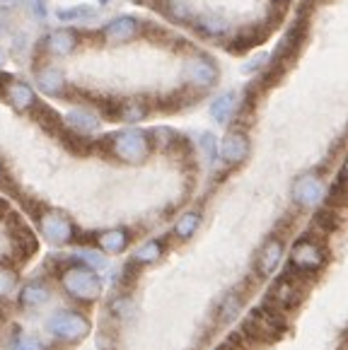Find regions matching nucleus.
I'll list each match as a JSON object with an SVG mask.
<instances>
[{
  "label": "nucleus",
  "instance_id": "obj_9",
  "mask_svg": "<svg viewBox=\"0 0 348 350\" xmlns=\"http://www.w3.org/2000/svg\"><path fill=\"white\" fill-rule=\"evenodd\" d=\"M327 196V184L322 181V176L317 172H305V174L295 176L290 186V198L297 208H305V211H312L319 208Z\"/></svg>",
  "mask_w": 348,
  "mask_h": 350
},
{
  "label": "nucleus",
  "instance_id": "obj_25",
  "mask_svg": "<svg viewBox=\"0 0 348 350\" xmlns=\"http://www.w3.org/2000/svg\"><path fill=\"white\" fill-rule=\"evenodd\" d=\"M71 258H73V261L85 263V266H90L92 271H97V273H102V271H107V268H109L107 254L99 252V249H77Z\"/></svg>",
  "mask_w": 348,
  "mask_h": 350
},
{
  "label": "nucleus",
  "instance_id": "obj_26",
  "mask_svg": "<svg viewBox=\"0 0 348 350\" xmlns=\"http://www.w3.org/2000/svg\"><path fill=\"white\" fill-rule=\"evenodd\" d=\"M97 15L92 5H68V8H58L56 10V17L58 22H85V20H92Z\"/></svg>",
  "mask_w": 348,
  "mask_h": 350
},
{
  "label": "nucleus",
  "instance_id": "obj_19",
  "mask_svg": "<svg viewBox=\"0 0 348 350\" xmlns=\"http://www.w3.org/2000/svg\"><path fill=\"white\" fill-rule=\"evenodd\" d=\"M237 102H240V97H237L235 90H227V92L218 94V97L210 102L208 111H210V119L215 121V124L221 126H227L232 121V116H235L237 111Z\"/></svg>",
  "mask_w": 348,
  "mask_h": 350
},
{
  "label": "nucleus",
  "instance_id": "obj_14",
  "mask_svg": "<svg viewBox=\"0 0 348 350\" xmlns=\"http://www.w3.org/2000/svg\"><path fill=\"white\" fill-rule=\"evenodd\" d=\"M51 299H53L51 285L41 278L27 280L20 288V293H17V304H20L22 309H41V307H47Z\"/></svg>",
  "mask_w": 348,
  "mask_h": 350
},
{
  "label": "nucleus",
  "instance_id": "obj_17",
  "mask_svg": "<svg viewBox=\"0 0 348 350\" xmlns=\"http://www.w3.org/2000/svg\"><path fill=\"white\" fill-rule=\"evenodd\" d=\"M95 244H97L99 252H104L107 256H119L128 249L131 244V232L126 227H109V230L97 232L95 237Z\"/></svg>",
  "mask_w": 348,
  "mask_h": 350
},
{
  "label": "nucleus",
  "instance_id": "obj_29",
  "mask_svg": "<svg viewBox=\"0 0 348 350\" xmlns=\"http://www.w3.org/2000/svg\"><path fill=\"white\" fill-rule=\"evenodd\" d=\"M150 140H153V148H158V150H172L174 145L179 143V135L174 133L172 129H153L150 131Z\"/></svg>",
  "mask_w": 348,
  "mask_h": 350
},
{
  "label": "nucleus",
  "instance_id": "obj_13",
  "mask_svg": "<svg viewBox=\"0 0 348 350\" xmlns=\"http://www.w3.org/2000/svg\"><path fill=\"white\" fill-rule=\"evenodd\" d=\"M140 20L134 15H119L102 27V39L109 44H126L140 34Z\"/></svg>",
  "mask_w": 348,
  "mask_h": 350
},
{
  "label": "nucleus",
  "instance_id": "obj_10",
  "mask_svg": "<svg viewBox=\"0 0 348 350\" xmlns=\"http://www.w3.org/2000/svg\"><path fill=\"white\" fill-rule=\"evenodd\" d=\"M283 256H286V244H283L281 237H269L266 242L261 244L259 252H256L254 258V271L261 280H269L271 275H276V271L281 268Z\"/></svg>",
  "mask_w": 348,
  "mask_h": 350
},
{
  "label": "nucleus",
  "instance_id": "obj_37",
  "mask_svg": "<svg viewBox=\"0 0 348 350\" xmlns=\"http://www.w3.org/2000/svg\"><path fill=\"white\" fill-rule=\"evenodd\" d=\"M97 3H99V5H102V8H104V5H112L114 0H97Z\"/></svg>",
  "mask_w": 348,
  "mask_h": 350
},
{
  "label": "nucleus",
  "instance_id": "obj_34",
  "mask_svg": "<svg viewBox=\"0 0 348 350\" xmlns=\"http://www.w3.org/2000/svg\"><path fill=\"white\" fill-rule=\"evenodd\" d=\"M27 44H29V34H27V31H17V34L12 36V53H25Z\"/></svg>",
  "mask_w": 348,
  "mask_h": 350
},
{
  "label": "nucleus",
  "instance_id": "obj_2",
  "mask_svg": "<svg viewBox=\"0 0 348 350\" xmlns=\"http://www.w3.org/2000/svg\"><path fill=\"white\" fill-rule=\"evenodd\" d=\"M104 143H107L109 154L123 165H143L153 152V140H150L148 131L143 129L116 131V133L107 135Z\"/></svg>",
  "mask_w": 348,
  "mask_h": 350
},
{
  "label": "nucleus",
  "instance_id": "obj_21",
  "mask_svg": "<svg viewBox=\"0 0 348 350\" xmlns=\"http://www.w3.org/2000/svg\"><path fill=\"white\" fill-rule=\"evenodd\" d=\"M199 227H201V213L186 211L177 217V222H174V227H172V234L179 239V242H189L196 232H199Z\"/></svg>",
  "mask_w": 348,
  "mask_h": 350
},
{
  "label": "nucleus",
  "instance_id": "obj_7",
  "mask_svg": "<svg viewBox=\"0 0 348 350\" xmlns=\"http://www.w3.org/2000/svg\"><path fill=\"white\" fill-rule=\"evenodd\" d=\"M36 225H39L41 237L47 239L51 247H68L75 242V222L58 208H44L36 215Z\"/></svg>",
  "mask_w": 348,
  "mask_h": 350
},
{
  "label": "nucleus",
  "instance_id": "obj_8",
  "mask_svg": "<svg viewBox=\"0 0 348 350\" xmlns=\"http://www.w3.org/2000/svg\"><path fill=\"white\" fill-rule=\"evenodd\" d=\"M184 80L194 92H206V90L215 88V83L221 80V70L215 66L213 58H208L206 53H191L184 61Z\"/></svg>",
  "mask_w": 348,
  "mask_h": 350
},
{
  "label": "nucleus",
  "instance_id": "obj_38",
  "mask_svg": "<svg viewBox=\"0 0 348 350\" xmlns=\"http://www.w3.org/2000/svg\"><path fill=\"white\" fill-rule=\"evenodd\" d=\"M3 63H5V53H3V49H0V68H3Z\"/></svg>",
  "mask_w": 348,
  "mask_h": 350
},
{
  "label": "nucleus",
  "instance_id": "obj_12",
  "mask_svg": "<svg viewBox=\"0 0 348 350\" xmlns=\"http://www.w3.org/2000/svg\"><path fill=\"white\" fill-rule=\"evenodd\" d=\"M251 150V140L249 135L242 129H230L225 133V138L221 140V160L227 167H237L247 160V154Z\"/></svg>",
  "mask_w": 348,
  "mask_h": 350
},
{
  "label": "nucleus",
  "instance_id": "obj_35",
  "mask_svg": "<svg viewBox=\"0 0 348 350\" xmlns=\"http://www.w3.org/2000/svg\"><path fill=\"white\" fill-rule=\"evenodd\" d=\"M17 3H20V0H0V12H10V10H15Z\"/></svg>",
  "mask_w": 348,
  "mask_h": 350
},
{
  "label": "nucleus",
  "instance_id": "obj_31",
  "mask_svg": "<svg viewBox=\"0 0 348 350\" xmlns=\"http://www.w3.org/2000/svg\"><path fill=\"white\" fill-rule=\"evenodd\" d=\"M167 12H169V17H172V20L184 22V25H191V22H194V17H196L194 12H191V8H186L184 3H177V0H174V3H169Z\"/></svg>",
  "mask_w": 348,
  "mask_h": 350
},
{
  "label": "nucleus",
  "instance_id": "obj_22",
  "mask_svg": "<svg viewBox=\"0 0 348 350\" xmlns=\"http://www.w3.org/2000/svg\"><path fill=\"white\" fill-rule=\"evenodd\" d=\"M162 254H164L162 239H148V242H143L134 252L131 263H134V266H150V263H158L160 258H162Z\"/></svg>",
  "mask_w": 348,
  "mask_h": 350
},
{
  "label": "nucleus",
  "instance_id": "obj_27",
  "mask_svg": "<svg viewBox=\"0 0 348 350\" xmlns=\"http://www.w3.org/2000/svg\"><path fill=\"white\" fill-rule=\"evenodd\" d=\"M199 150L206 160H208V165H215V162L221 160V143H218V138L210 131H203L199 135Z\"/></svg>",
  "mask_w": 348,
  "mask_h": 350
},
{
  "label": "nucleus",
  "instance_id": "obj_23",
  "mask_svg": "<svg viewBox=\"0 0 348 350\" xmlns=\"http://www.w3.org/2000/svg\"><path fill=\"white\" fill-rule=\"evenodd\" d=\"M242 307H245V299H242V295L237 293V290H232V293H227L225 297L221 299L215 317H218V321H221V324H230L232 319H237V317H240Z\"/></svg>",
  "mask_w": 348,
  "mask_h": 350
},
{
  "label": "nucleus",
  "instance_id": "obj_36",
  "mask_svg": "<svg viewBox=\"0 0 348 350\" xmlns=\"http://www.w3.org/2000/svg\"><path fill=\"white\" fill-rule=\"evenodd\" d=\"M341 186H343V191H348V157H346V162H343V170H341Z\"/></svg>",
  "mask_w": 348,
  "mask_h": 350
},
{
  "label": "nucleus",
  "instance_id": "obj_15",
  "mask_svg": "<svg viewBox=\"0 0 348 350\" xmlns=\"http://www.w3.org/2000/svg\"><path fill=\"white\" fill-rule=\"evenodd\" d=\"M80 44V34L75 29H53L49 31L39 42V49L49 53V56H71Z\"/></svg>",
  "mask_w": 348,
  "mask_h": 350
},
{
  "label": "nucleus",
  "instance_id": "obj_11",
  "mask_svg": "<svg viewBox=\"0 0 348 350\" xmlns=\"http://www.w3.org/2000/svg\"><path fill=\"white\" fill-rule=\"evenodd\" d=\"M63 126H66L73 135L90 138V135H95V133H99V131H102V116H99L95 109L73 107L71 111L63 116Z\"/></svg>",
  "mask_w": 348,
  "mask_h": 350
},
{
  "label": "nucleus",
  "instance_id": "obj_5",
  "mask_svg": "<svg viewBox=\"0 0 348 350\" xmlns=\"http://www.w3.org/2000/svg\"><path fill=\"white\" fill-rule=\"evenodd\" d=\"M305 278L308 275L297 273L293 268H288V273H283L281 278H276L269 288L266 302L271 307H276L278 312H290V309L300 307L308 297V285H305Z\"/></svg>",
  "mask_w": 348,
  "mask_h": 350
},
{
  "label": "nucleus",
  "instance_id": "obj_39",
  "mask_svg": "<svg viewBox=\"0 0 348 350\" xmlns=\"http://www.w3.org/2000/svg\"><path fill=\"white\" fill-rule=\"evenodd\" d=\"M3 172H5V167H3V157H0V181H3Z\"/></svg>",
  "mask_w": 348,
  "mask_h": 350
},
{
  "label": "nucleus",
  "instance_id": "obj_24",
  "mask_svg": "<svg viewBox=\"0 0 348 350\" xmlns=\"http://www.w3.org/2000/svg\"><path fill=\"white\" fill-rule=\"evenodd\" d=\"M150 113L148 104L138 102V99H128V102H121L116 107V116L119 121H123V124H140V121L145 119Z\"/></svg>",
  "mask_w": 348,
  "mask_h": 350
},
{
  "label": "nucleus",
  "instance_id": "obj_30",
  "mask_svg": "<svg viewBox=\"0 0 348 350\" xmlns=\"http://www.w3.org/2000/svg\"><path fill=\"white\" fill-rule=\"evenodd\" d=\"M8 350H44V343H41L36 336L25 334V331H17V334L10 338Z\"/></svg>",
  "mask_w": 348,
  "mask_h": 350
},
{
  "label": "nucleus",
  "instance_id": "obj_18",
  "mask_svg": "<svg viewBox=\"0 0 348 350\" xmlns=\"http://www.w3.org/2000/svg\"><path fill=\"white\" fill-rule=\"evenodd\" d=\"M5 97L8 102L12 104V107L17 109V111H29V109H34L36 104V92L32 90V85L22 83V80H10V83H5Z\"/></svg>",
  "mask_w": 348,
  "mask_h": 350
},
{
  "label": "nucleus",
  "instance_id": "obj_4",
  "mask_svg": "<svg viewBox=\"0 0 348 350\" xmlns=\"http://www.w3.org/2000/svg\"><path fill=\"white\" fill-rule=\"evenodd\" d=\"M47 331L53 340L58 343H80L90 336L92 331V321L87 319V314H82L80 309H56L51 317L47 319Z\"/></svg>",
  "mask_w": 348,
  "mask_h": 350
},
{
  "label": "nucleus",
  "instance_id": "obj_1",
  "mask_svg": "<svg viewBox=\"0 0 348 350\" xmlns=\"http://www.w3.org/2000/svg\"><path fill=\"white\" fill-rule=\"evenodd\" d=\"M58 285H61L63 295L71 297L77 304H95L104 293V280L97 271L80 261L66 263L58 273Z\"/></svg>",
  "mask_w": 348,
  "mask_h": 350
},
{
  "label": "nucleus",
  "instance_id": "obj_20",
  "mask_svg": "<svg viewBox=\"0 0 348 350\" xmlns=\"http://www.w3.org/2000/svg\"><path fill=\"white\" fill-rule=\"evenodd\" d=\"M196 31L201 36H210V39H218V36H227L230 31V25H227L225 17L213 15V12H203V15H196L194 22H191Z\"/></svg>",
  "mask_w": 348,
  "mask_h": 350
},
{
  "label": "nucleus",
  "instance_id": "obj_28",
  "mask_svg": "<svg viewBox=\"0 0 348 350\" xmlns=\"http://www.w3.org/2000/svg\"><path fill=\"white\" fill-rule=\"evenodd\" d=\"M17 290V271L12 266L0 263V299L12 297Z\"/></svg>",
  "mask_w": 348,
  "mask_h": 350
},
{
  "label": "nucleus",
  "instance_id": "obj_6",
  "mask_svg": "<svg viewBox=\"0 0 348 350\" xmlns=\"http://www.w3.org/2000/svg\"><path fill=\"white\" fill-rule=\"evenodd\" d=\"M288 258H290L293 271L312 278V275H317L319 271H324V266H327V261H329V254L317 237L305 234V237H297L295 242H293Z\"/></svg>",
  "mask_w": 348,
  "mask_h": 350
},
{
  "label": "nucleus",
  "instance_id": "obj_3",
  "mask_svg": "<svg viewBox=\"0 0 348 350\" xmlns=\"http://www.w3.org/2000/svg\"><path fill=\"white\" fill-rule=\"evenodd\" d=\"M283 331H286V314L269 302L254 307L242 321V334L254 343H273L281 338Z\"/></svg>",
  "mask_w": 348,
  "mask_h": 350
},
{
  "label": "nucleus",
  "instance_id": "obj_32",
  "mask_svg": "<svg viewBox=\"0 0 348 350\" xmlns=\"http://www.w3.org/2000/svg\"><path fill=\"white\" fill-rule=\"evenodd\" d=\"M271 61V56L269 53H259V56H254L251 61H247L245 66H242V70L245 72H259V70H266V63Z\"/></svg>",
  "mask_w": 348,
  "mask_h": 350
},
{
  "label": "nucleus",
  "instance_id": "obj_33",
  "mask_svg": "<svg viewBox=\"0 0 348 350\" xmlns=\"http://www.w3.org/2000/svg\"><path fill=\"white\" fill-rule=\"evenodd\" d=\"M27 10L32 12L34 20H47V15H49L47 0H27Z\"/></svg>",
  "mask_w": 348,
  "mask_h": 350
},
{
  "label": "nucleus",
  "instance_id": "obj_16",
  "mask_svg": "<svg viewBox=\"0 0 348 350\" xmlns=\"http://www.w3.org/2000/svg\"><path fill=\"white\" fill-rule=\"evenodd\" d=\"M36 88L49 97H61L66 94V75L53 63H41L36 68Z\"/></svg>",
  "mask_w": 348,
  "mask_h": 350
}]
</instances>
